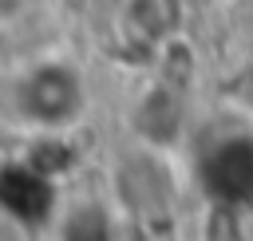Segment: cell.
<instances>
[{
    "label": "cell",
    "instance_id": "1",
    "mask_svg": "<svg viewBox=\"0 0 253 241\" xmlns=\"http://www.w3.org/2000/svg\"><path fill=\"white\" fill-rule=\"evenodd\" d=\"M12 103H16V115H20L28 126L67 130V126L83 115L87 91H83V79H79V71H75L71 63L47 59V63L28 67V71L16 79Z\"/></svg>",
    "mask_w": 253,
    "mask_h": 241
},
{
    "label": "cell",
    "instance_id": "2",
    "mask_svg": "<svg viewBox=\"0 0 253 241\" xmlns=\"http://www.w3.org/2000/svg\"><path fill=\"white\" fill-rule=\"evenodd\" d=\"M198 178L206 198L217 209H253V134H225L217 138L202 162H198Z\"/></svg>",
    "mask_w": 253,
    "mask_h": 241
},
{
    "label": "cell",
    "instance_id": "3",
    "mask_svg": "<svg viewBox=\"0 0 253 241\" xmlns=\"http://www.w3.org/2000/svg\"><path fill=\"white\" fill-rule=\"evenodd\" d=\"M0 209L20 225H43L55 213V178L36 170L32 162L0 166Z\"/></svg>",
    "mask_w": 253,
    "mask_h": 241
},
{
    "label": "cell",
    "instance_id": "4",
    "mask_svg": "<svg viewBox=\"0 0 253 241\" xmlns=\"http://www.w3.org/2000/svg\"><path fill=\"white\" fill-rule=\"evenodd\" d=\"M119 28L126 43L142 51H158L182 28V0H123Z\"/></svg>",
    "mask_w": 253,
    "mask_h": 241
},
{
    "label": "cell",
    "instance_id": "5",
    "mask_svg": "<svg viewBox=\"0 0 253 241\" xmlns=\"http://www.w3.org/2000/svg\"><path fill=\"white\" fill-rule=\"evenodd\" d=\"M24 162H32L36 170H43L47 178H59V174H67V170L75 166V150H71V142L63 138V130H40L36 142L28 146Z\"/></svg>",
    "mask_w": 253,
    "mask_h": 241
},
{
    "label": "cell",
    "instance_id": "6",
    "mask_svg": "<svg viewBox=\"0 0 253 241\" xmlns=\"http://www.w3.org/2000/svg\"><path fill=\"white\" fill-rule=\"evenodd\" d=\"M107 225V217L95 209V213H87V217H67V229L63 233H79V237H95V233H107L103 229Z\"/></svg>",
    "mask_w": 253,
    "mask_h": 241
},
{
    "label": "cell",
    "instance_id": "7",
    "mask_svg": "<svg viewBox=\"0 0 253 241\" xmlns=\"http://www.w3.org/2000/svg\"><path fill=\"white\" fill-rule=\"evenodd\" d=\"M233 99H237L241 107L253 111V67H245V71L237 75V83H233Z\"/></svg>",
    "mask_w": 253,
    "mask_h": 241
},
{
    "label": "cell",
    "instance_id": "8",
    "mask_svg": "<svg viewBox=\"0 0 253 241\" xmlns=\"http://www.w3.org/2000/svg\"><path fill=\"white\" fill-rule=\"evenodd\" d=\"M20 4H24V0H0V20L12 16V12H20Z\"/></svg>",
    "mask_w": 253,
    "mask_h": 241
}]
</instances>
